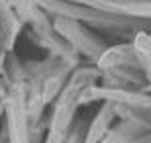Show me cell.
Returning <instances> with one entry per match:
<instances>
[{
  "label": "cell",
  "mask_w": 151,
  "mask_h": 143,
  "mask_svg": "<svg viewBox=\"0 0 151 143\" xmlns=\"http://www.w3.org/2000/svg\"><path fill=\"white\" fill-rule=\"evenodd\" d=\"M55 88H57V82H55V80H51L49 84H47V90H45V96H51L53 92H55Z\"/></svg>",
  "instance_id": "3957f363"
},
{
  "label": "cell",
  "mask_w": 151,
  "mask_h": 143,
  "mask_svg": "<svg viewBox=\"0 0 151 143\" xmlns=\"http://www.w3.org/2000/svg\"><path fill=\"white\" fill-rule=\"evenodd\" d=\"M68 121H70V113H68V108H59V110H57V117H55V131L61 133V129L68 125Z\"/></svg>",
  "instance_id": "7a4b0ae2"
},
{
  "label": "cell",
  "mask_w": 151,
  "mask_h": 143,
  "mask_svg": "<svg viewBox=\"0 0 151 143\" xmlns=\"http://www.w3.org/2000/svg\"><path fill=\"white\" fill-rule=\"evenodd\" d=\"M108 119H110V110H102V115L96 119L94 127H92V131H90V135H88V143H96L98 139H100V135L104 133V129H106Z\"/></svg>",
  "instance_id": "6da1fadb"
}]
</instances>
